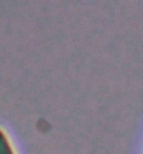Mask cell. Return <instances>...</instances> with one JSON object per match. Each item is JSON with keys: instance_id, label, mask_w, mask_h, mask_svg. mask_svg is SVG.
<instances>
[{"instance_id": "obj_1", "label": "cell", "mask_w": 143, "mask_h": 154, "mask_svg": "<svg viewBox=\"0 0 143 154\" xmlns=\"http://www.w3.org/2000/svg\"><path fill=\"white\" fill-rule=\"evenodd\" d=\"M0 154H14V150L8 142L7 136L2 129H0Z\"/></svg>"}]
</instances>
